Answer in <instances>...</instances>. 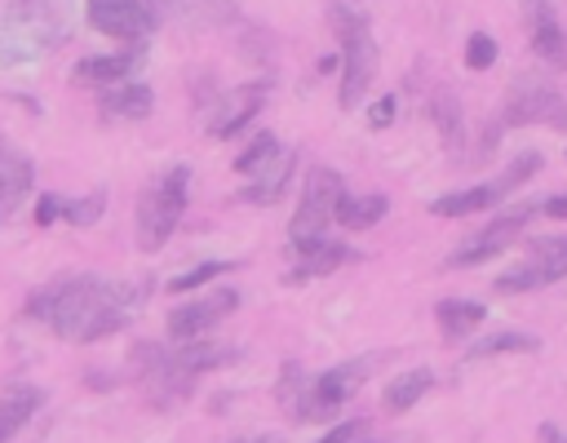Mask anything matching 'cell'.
I'll return each mask as SVG.
<instances>
[{
  "mask_svg": "<svg viewBox=\"0 0 567 443\" xmlns=\"http://www.w3.org/2000/svg\"><path fill=\"white\" fill-rule=\"evenodd\" d=\"M186 190H190V168L173 164L164 168L137 199V248L142 253H159L168 244V235L177 230L182 213H186Z\"/></svg>",
  "mask_w": 567,
  "mask_h": 443,
  "instance_id": "obj_3",
  "label": "cell"
},
{
  "mask_svg": "<svg viewBox=\"0 0 567 443\" xmlns=\"http://www.w3.org/2000/svg\"><path fill=\"white\" fill-rule=\"evenodd\" d=\"M89 22H93V31H106L124 44H142L159 27V18L146 0H89Z\"/></svg>",
  "mask_w": 567,
  "mask_h": 443,
  "instance_id": "obj_10",
  "label": "cell"
},
{
  "mask_svg": "<svg viewBox=\"0 0 567 443\" xmlns=\"http://www.w3.org/2000/svg\"><path fill=\"white\" fill-rule=\"evenodd\" d=\"M492 204H496V190H492V182H483V186H465V190H452V195L430 199V213L434 217H470V213L492 208Z\"/></svg>",
  "mask_w": 567,
  "mask_h": 443,
  "instance_id": "obj_22",
  "label": "cell"
},
{
  "mask_svg": "<svg viewBox=\"0 0 567 443\" xmlns=\"http://www.w3.org/2000/svg\"><path fill=\"white\" fill-rule=\"evenodd\" d=\"M540 173V155L536 151H523V155H514V164H505V173L492 182V190H496V199H505V195H514L527 177H536Z\"/></svg>",
  "mask_w": 567,
  "mask_h": 443,
  "instance_id": "obj_27",
  "label": "cell"
},
{
  "mask_svg": "<svg viewBox=\"0 0 567 443\" xmlns=\"http://www.w3.org/2000/svg\"><path fill=\"white\" fill-rule=\"evenodd\" d=\"M341 195H346V182L332 168H310V177L301 186V199H297V213L288 222V239H292L297 253L328 239V222H337Z\"/></svg>",
  "mask_w": 567,
  "mask_h": 443,
  "instance_id": "obj_5",
  "label": "cell"
},
{
  "mask_svg": "<svg viewBox=\"0 0 567 443\" xmlns=\"http://www.w3.org/2000/svg\"><path fill=\"white\" fill-rule=\"evenodd\" d=\"M142 49H124V53H93V58H80L71 80L75 84H89V89H111V84H124L137 66H142Z\"/></svg>",
  "mask_w": 567,
  "mask_h": 443,
  "instance_id": "obj_13",
  "label": "cell"
},
{
  "mask_svg": "<svg viewBox=\"0 0 567 443\" xmlns=\"http://www.w3.org/2000/svg\"><path fill=\"white\" fill-rule=\"evenodd\" d=\"M496 62V40L487 35V31H474L470 40H465V66L470 71H487Z\"/></svg>",
  "mask_w": 567,
  "mask_h": 443,
  "instance_id": "obj_31",
  "label": "cell"
},
{
  "mask_svg": "<svg viewBox=\"0 0 567 443\" xmlns=\"http://www.w3.org/2000/svg\"><path fill=\"white\" fill-rule=\"evenodd\" d=\"M394 111H399V102H394V93H385V97H377V102L368 106V124H372V128H385V124L394 120Z\"/></svg>",
  "mask_w": 567,
  "mask_h": 443,
  "instance_id": "obj_33",
  "label": "cell"
},
{
  "mask_svg": "<svg viewBox=\"0 0 567 443\" xmlns=\"http://www.w3.org/2000/svg\"><path fill=\"white\" fill-rule=\"evenodd\" d=\"M275 151H279V137H275V133H257V137H252V142L239 151V159H235V173L252 177V173H257V168H261V164H266Z\"/></svg>",
  "mask_w": 567,
  "mask_h": 443,
  "instance_id": "obj_28",
  "label": "cell"
},
{
  "mask_svg": "<svg viewBox=\"0 0 567 443\" xmlns=\"http://www.w3.org/2000/svg\"><path fill=\"white\" fill-rule=\"evenodd\" d=\"M540 439H545V443H567V434H563L558 425H540Z\"/></svg>",
  "mask_w": 567,
  "mask_h": 443,
  "instance_id": "obj_36",
  "label": "cell"
},
{
  "mask_svg": "<svg viewBox=\"0 0 567 443\" xmlns=\"http://www.w3.org/2000/svg\"><path fill=\"white\" fill-rule=\"evenodd\" d=\"M532 350H540V341H536L532 332H492V337L474 341V346L465 350V359H492V354H532Z\"/></svg>",
  "mask_w": 567,
  "mask_h": 443,
  "instance_id": "obj_26",
  "label": "cell"
},
{
  "mask_svg": "<svg viewBox=\"0 0 567 443\" xmlns=\"http://www.w3.org/2000/svg\"><path fill=\"white\" fill-rule=\"evenodd\" d=\"M71 31V0H9L0 53L4 62H22L27 53L58 49Z\"/></svg>",
  "mask_w": 567,
  "mask_h": 443,
  "instance_id": "obj_2",
  "label": "cell"
},
{
  "mask_svg": "<svg viewBox=\"0 0 567 443\" xmlns=\"http://www.w3.org/2000/svg\"><path fill=\"white\" fill-rule=\"evenodd\" d=\"M385 208H390L385 195H341L337 222H341L346 230H368V226H377V222L385 217Z\"/></svg>",
  "mask_w": 567,
  "mask_h": 443,
  "instance_id": "obj_23",
  "label": "cell"
},
{
  "mask_svg": "<svg viewBox=\"0 0 567 443\" xmlns=\"http://www.w3.org/2000/svg\"><path fill=\"white\" fill-rule=\"evenodd\" d=\"M146 284H120V279H97V275H66L40 288L27 301L31 319H44L62 341H102L128 323V315L142 306Z\"/></svg>",
  "mask_w": 567,
  "mask_h": 443,
  "instance_id": "obj_1",
  "label": "cell"
},
{
  "mask_svg": "<svg viewBox=\"0 0 567 443\" xmlns=\"http://www.w3.org/2000/svg\"><path fill=\"white\" fill-rule=\"evenodd\" d=\"M501 120L514 124V128L518 124H563L567 120V97L554 84L536 80V75H518L509 84V97H505Z\"/></svg>",
  "mask_w": 567,
  "mask_h": 443,
  "instance_id": "obj_7",
  "label": "cell"
},
{
  "mask_svg": "<svg viewBox=\"0 0 567 443\" xmlns=\"http://www.w3.org/2000/svg\"><path fill=\"white\" fill-rule=\"evenodd\" d=\"M430 115H434V124H439L443 146H447V151H461V142H465V120H461V102H456L452 89H439V93H434Z\"/></svg>",
  "mask_w": 567,
  "mask_h": 443,
  "instance_id": "obj_25",
  "label": "cell"
},
{
  "mask_svg": "<svg viewBox=\"0 0 567 443\" xmlns=\"http://www.w3.org/2000/svg\"><path fill=\"white\" fill-rule=\"evenodd\" d=\"M97 106H102V115H106V120H142V115H151L155 93H151L146 84H137V80H124V84L102 89Z\"/></svg>",
  "mask_w": 567,
  "mask_h": 443,
  "instance_id": "obj_18",
  "label": "cell"
},
{
  "mask_svg": "<svg viewBox=\"0 0 567 443\" xmlns=\"http://www.w3.org/2000/svg\"><path fill=\"white\" fill-rule=\"evenodd\" d=\"M368 434V421H341L337 430H328L319 443H359Z\"/></svg>",
  "mask_w": 567,
  "mask_h": 443,
  "instance_id": "obj_32",
  "label": "cell"
},
{
  "mask_svg": "<svg viewBox=\"0 0 567 443\" xmlns=\"http://www.w3.org/2000/svg\"><path fill=\"white\" fill-rule=\"evenodd\" d=\"M31 182H35V164H31V155L18 151L13 142H0V204H4V213L18 208V204L27 199Z\"/></svg>",
  "mask_w": 567,
  "mask_h": 443,
  "instance_id": "obj_17",
  "label": "cell"
},
{
  "mask_svg": "<svg viewBox=\"0 0 567 443\" xmlns=\"http://www.w3.org/2000/svg\"><path fill=\"white\" fill-rule=\"evenodd\" d=\"M102 213H106V190H93V195H80V199H62V217L71 226H93Z\"/></svg>",
  "mask_w": 567,
  "mask_h": 443,
  "instance_id": "obj_29",
  "label": "cell"
},
{
  "mask_svg": "<svg viewBox=\"0 0 567 443\" xmlns=\"http://www.w3.org/2000/svg\"><path fill=\"white\" fill-rule=\"evenodd\" d=\"M346 261H354V248H346V244H337V239H319V244L301 248V261L292 266L288 284H301V279H319V275H332V270H337V266H346Z\"/></svg>",
  "mask_w": 567,
  "mask_h": 443,
  "instance_id": "obj_19",
  "label": "cell"
},
{
  "mask_svg": "<svg viewBox=\"0 0 567 443\" xmlns=\"http://www.w3.org/2000/svg\"><path fill=\"white\" fill-rule=\"evenodd\" d=\"M239 359V346H226V341H182V346H173L168 350V363L186 377V381H199L204 372H213V368H226V363H235Z\"/></svg>",
  "mask_w": 567,
  "mask_h": 443,
  "instance_id": "obj_14",
  "label": "cell"
},
{
  "mask_svg": "<svg viewBox=\"0 0 567 443\" xmlns=\"http://www.w3.org/2000/svg\"><path fill=\"white\" fill-rule=\"evenodd\" d=\"M58 217H62V195H40V199H35V222L49 226V222H58Z\"/></svg>",
  "mask_w": 567,
  "mask_h": 443,
  "instance_id": "obj_34",
  "label": "cell"
},
{
  "mask_svg": "<svg viewBox=\"0 0 567 443\" xmlns=\"http://www.w3.org/2000/svg\"><path fill=\"white\" fill-rule=\"evenodd\" d=\"M536 208L532 204H518V208H509V213H501L492 226H483L470 244H461L452 257H447V266H478V261H492L496 253H505L514 239H518V230L527 226V217H532Z\"/></svg>",
  "mask_w": 567,
  "mask_h": 443,
  "instance_id": "obj_11",
  "label": "cell"
},
{
  "mask_svg": "<svg viewBox=\"0 0 567 443\" xmlns=\"http://www.w3.org/2000/svg\"><path fill=\"white\" fill-rule=\"evenodd\" d=\"M558 66H567V35H563V49H558Z\"/></svg>",
  "mask_w": 567,
  "mask_h": 443,
  "instance_id": "obj_38",
  "label": "cell"
},
{
  "mask_svg": "<svg viewBox=\"0 0 567 443\" xmlns=\"http://www.w3.org/2000/svg\"><path fill=\"white\" fill-rule=\"evenodd\" d=\"M359 443H368V439H359Z\"/></svg>",
  "mask_w": 567,
  "mask_h": 443,
  "instance_id": "obj_40",
  "label": "cell"
},
{
  "mask_svg": "<svg viewBox=\"0 0 567 443\" xmlns=\"http://www.w3.org/2000/svg\"><path fill=\"white\" fill-rule=\"evenodd\" d=\"M0 217H4V204H0Z\"/></svg>",
  "mask_w": 567,
  "mask_h": 443,
  "instance_id": "obj_39",
  "label": "cell"
},
{
  "mask_svg": "<svg viewBox=\"0 0 567 443\" xmlns=\"http://www.w3.org/2000/svg\"><path fill=\"white\" fill-rule=\"evenodd\" d=\"M239 306V292L235 288H217V292H208V297H195V301H182V306H173L168 310V341L173 346H182V341H199L204 332H213L230 310Z\"/></svg>",
  "mask_w": 567,
  "mask_h": 443,
  "instance_id": "obj_9",
  "label": "cell"
},
{
  "mask_svg": "<svg viewBox=\"0 0 567 443\" xmlns=\"http://www.w3.org/2000/svg\"><path fill=\"white\" fill-rule=\"evenodd\" d=\"M483 306L478 301H470V297H447V301H439L434 306V319H439V332L447 337V341H465L478 323H483Z\"/></svg>",
  "mask_w": 567,
  "mask_h": 443,
  "instance_id": "obj_21",
  "label": "cell"
},
{
  "mask_svg": "<svg viewBox=\"0 0 567 443\" xmlns=\"http://www.w3.org/2000/svg\"><path fill=\"white\" fill-rule=\"evenodd\" d=\"M235 443H279L275 434H257V439H235Z\"/></svg>",
  "mask_w": 567,
  "mask_h": 443,
  "instance_id": "obj_37",
  "label": "cell"
},
{
  "mask_svg": "<svg viewBox=\"0 0 567 443\" xmlns=\"http://www.w3.org/2000/svg\"><path fill=\"white\" fill-rule=\"evenodd\" d=\"M563 275H567V235H549L532 244L523 266L496 275V292H532V288L558 284Z\"/></svg>",
  "mask_w": 567,
  "mask_h": 443,
  "instance_id": "obj_8",
  "label": "cell"
},
{
  "mask_svg": "<svg viewBox=\"0 0 567 443\" xmlns=\"http://www.w3.org/2000/svg\"><path fill=\"white\" fill-rule=\"evenodd\" d=\"M292 168H297V151H284V146H279V151L248 177V186L239 190V199H244V204H275V199L284 195Z\"/></svg>",
  "mask_w": 567,
  "mask_h": 443,
  "instance_id": "obj_15",
  "label": "cell"
},
{
  "mask_svg": "<svg viewBox=\"0 0 567 443\" xmlns=\"http://www.w3.org/2000/svg\"><path fill=\"white\" fill-rule=\"evenodd\" d=\"M368 372H372V359H350V363H337V368L319 372L297 394V416L301 421H332L350 403V394H359V385L368 381Z\"/></svg>",
  "mask_w": 567,
  "mask_h": 443,
  "instance_id": "obj_6",
  "label": "cell"
},
{
  "mask_svg": "<svg viewBox=\"0 0 567 443\" xmlns=\"http://www.w3.org/2000/svg\"><path fill=\"white\" fill-rule=\"evenodd\" d=\"M430 385H434V372H430V368H412V372H403V377H394V381L385 385L381 403H385V412H408L416 399H425Z\"/></svg>",
  "mask_w": 567,
  "mask_h": 443,
  "instance_id": "obj_24",
  "label": "cell"
},
{
  "mask_svg": "<svg viewBox=\"0 0 567 443\" xmlns=\"http://www.w3.org/2000/svg\"><path fill=\"white\" fill-rule=\"evenodd\" d=\"M540 213H545V217H567V190H563V195H554V199H545V204H540Z\"/></svg>",
  "mask_w": 567,
  "mask_h": 443,
  "instance_id": "obj_35",
  "label": "cell"
},
{
  "mask_svg": "<svg viewBox=\"0 0 567 443\" xmlns=\"http://www.w3.org/2000/svg\"><path fill=\"white\" fill-rule=\"evenodd\" d=\"M328 18H332V31L341 40V106L354 111L363 102V93L372 89V75H377V40H372L368 18L346 9V4H332Z\"/></svg>",
  "mask_w": 567,
  "mask_h": 443,
  "instance_id": "obj_4",
  "label": "cell"
},
{
  "mask_svg": "<svg viewBox=\"0 0 567 443\" xmlns=\"http://www.w3.org/2000/svg\"><path fill=\"white\" fill-rule=\"evenodd\" d=\"M266 80H252V84H239L230 93H217L213 97V115H208V133L213 137H235L261 106H266Z\"/></svg>",
  "mask_w": 567,
  "mask_h": 443,
  "instance_id": "obj_12",
  "label": "cell"
},
{
  "mask_svg": "<svg viewBox=\"0 0 567 443\" xmlns=\"http://www.w3.org/2000/svg\"><path fill=\"white\" fill-rule=\"evenodd\" d=\"M226 270H235V261H199V266L173 275L168 288H173V292H190V288H199V284H208V279H217V275H226Z\"/></svg>",
  "mask_w": 567,
  "mask_h": 443,
  "instance_id": "obj_30",
  "label": "cell"
},
{
  "mask_svg": "<svg viewBox=\"0 0 567 443\" xmlns=\"http://www.w3.org/2000/svg\"><path fill=\"white\" fill-rule=\"evenodd\" d=\"M40 403H44V390L40 385H9L4 399H0V443H9L35 416Z\"/></svg>",
  "mask_w": 567,
  "mask_h": 443,
  "instance_id": "obj_20",
  "label": "cell"
},
{
  "mask_svg": "<svg viewBox=\"0 0 567 443\" xmlns=\"http://www.w3.org/2000/svg\"><path fill=\"white\" fill-rule=\"evenodd\" d=\"M523 22H527V35H532V49L536 58L554 62L558 66V49H563V27H558V9L554 0H523Z\"/></svg>",
  "mask_w": 567,
  "mask_h": 443,
  "instance_id": "obj_16",
  "label": "cell"
}]
</instances>
